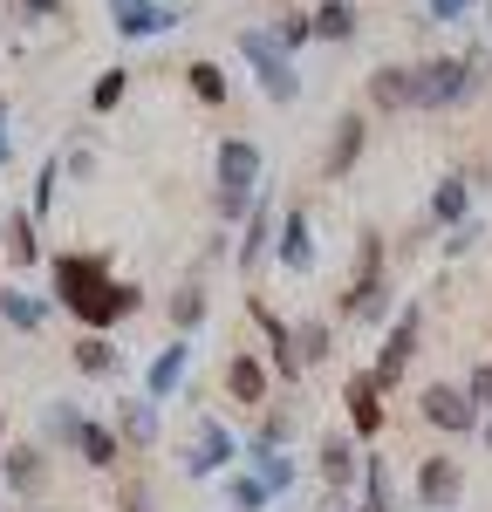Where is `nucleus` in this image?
I'll list each match as a JSON object with an SVG mask.
<instances>
[{"label":"nucleus","instance_id":"7","mask_svg":"<svg viewBox=\"0 0 492 512\" xmlns=\"http://www.w3.org/2000/svg\"><path fill=\"white\" fill-rule=\"evenodd\" d=\"M233 451H240V437L226 431L219 417H199V431H192V444H185V478H212L233 465Z\"/></svg>","mask_w":492,"mask_h":512},{"label":"nucleus","instance_id":"6","mask_svg":"<svg viewBox=\"0 0 492 512\" xmlns=\"http://www.w3.org/2000/svg\"><path fill=\"white\" fill-rule=\"evenodd\" d=\"M417 410H424V424H431V431H445V437L479 431V403H472L465 390H451V383H431V390L417 396Z\"/></svg>","mask_w":492,"mask_h":512},{"label":"nucleus","instance_id":"16","mask_svg":"<svg viewBox=\"0 0 492 512\" xmlns=\"http://www.w3.org/2000/svg\"><path fill=\"white\" fill-rule=\"evenodd\" d=\"M363 117H356V110H349V117H335V144H328V158H322V171L328 178H349V171H356V158H363Z\"/></svg>","mask_w":492,"mask_h":512},{"label":"nucleus","instance_id":"5","mask_svg":"<svg viewBox=\"0 0 492 512\" xmlns=\"http://www.w3.org/2000/svg\"><path fill=\"white\" fill-rule=\"evenodd\" d=\"M185 21V7H171V0H110V28L123 41H151V35H171Z\"/></svg>","mask_w":492,"mask_h":512},{"label":"nucleus","instance_id":"41","mask_svg":"<svg viewBox=\"0 0 492 512\" xmlns=\"http://www.w3.org/2000/svg\"><path fill=\"white\" fill-rule=\"evenodd\" d=\"M123 512H151V492H144V485H130V492H123Z\"/></svg>","mask_w":492,"mask_h":512},{"label":"nucleus","instance_id":"8","mask_svg":"<svg viewBox=\"0 0 492 512\" xmlns=\"http://www.w3.org/2000/svg\"><path fill=\"white\" fill-rule=\"evenodd\" d=\"M417 335H424V308L410 301L404 315H397V328L383 335V355H376V369H369V376H376L383 390H390V383L404 376V362H410V355H417Z\"/></svg>","mask_w":492,"mask_h":512},{"label":"nucleus","instance_id":"13","mask_svg":"<svg viewBox=\"0 0 492 512\" xmlns=\"http://www.w3.org/2000/svg\"><path fill=\"white\" fill-rule=\"evenodd\" d=\"M274 253H281L287 274H315V233H308V212L294 205L281 219V239H274Z\"/></svg>","mask_w":492,"mask_h":512},{"label":"nucleus","instance_id":"22","mask_svg":"<svg viewBox=\"0 0 492 512\" xmlns=\"http://www.w3.org/2000/svg\"><path fill=\"white\" fill-rule=\"evenodd\" d=\"M356 472H363V458H356V444H349V437H322V478H328V485L342 492V485H349Z\"/></svg>","mask_w":492,"mask_h":512},{"label":"nucleus","instance_id":"14","mask_svg":"<svg viewBox=\"0 0 492 512\" xmlns=\"http://www.w3.org/2000/svg\"><path fill=\"white\" fill-rule=\"evenodd\" d=\"M158 403H151V396H130V403H117V437L123 444H130V451H151V444H158Z\"/></svg>","mask_w":492,"mask_h":512},{"label":"nucleus","instance_id":"26","mask_svg":"<svg viewBox=\"0 0 492 512\" xmlns=\"http://www.w3.org/2000/svg\"><path fill=\"white\" fill-rule=\"evenodd\" d=\"M315 35L322 41H349L356 35V7H349V0H322V7H315Z\"/></svg>","mask_w":492,"mask_h":512},{"label":"nucleus","instance_id":"28","mask_svg":"<svg viewBox=\"0 0 492 512\" xmlns=\"http://www.w3.org/2000/svg\"><path fill=\"white\" fill-rule=\"evenodd\" d=\"M76 431H82L76 403H48V417H41V444H76Z\"/></svg>","mask_w":492,"mask_h":512},{"label":"nucleus","instance_id":"20","mask_svg":"<svg viewBox=\"0 0 492 512\" xmlns=\"http://www.w3.org/2000/svg\"><path fill=\"white\" fill-rule=\"evenodd\" d=\"M226 396L260 410V403H267V369H260L253 355H233V362H226Z\"/></svg>","mask_w":492,"mask_h":512},{"label":"nucleus","instance_id":"2","mask_svg":"<svg viewBox=\"0 0 492 512\" xmlns=\"http://www.w3.org/2000/svg\"><path fill=\"white\" fill-rule=\"evenodd\" d=\"M212 171H219V192H212V212L233 226V219H246L253 212V198H260V171H267V158H260V144H246V137H226L219 144V158H212Z\"/></svg>","mask_w":492,"mask_h":512},{"label":"nucleus","instance_id":"32","mask_svg":"<svg viewBox=\"0 0 492 512\" xmlns=\"http://www.w3.org/2000/svg\"><path fill=\"white\" fill-rule=\"evenodd\" d=\"M328 342H335L328 321H301V328H294V355H301V369H308V362H328Z\"/></svg>","mask_w":492,"mask_h":512},{"label":"nucleus","instance_id":"35","mask_svg":"<svg viewBox=\"0 0 492 512\" xmlns=\"http://www.w3.org/2000/svg\"><path fill=\"white\" fill-rule=\"evenodd\" d=\"M308 35H315V14H281V28H274V41H281V48H301Z\"/></svg>","mask_w":492,"mask_h":512},{"label":"nucleus","instance_id":"42","mask_svg":"<svg viewBox=\"0 0 492 512\" xmlns=\"http://www.w3.org/2000/svg\"><path fill=\"white\" fill-rule=\"evenodd\" d=\"M7 151H14V144H7V96H0V164H7Z\"/></svg>","mask_w":492,"mask_h":512},{"label":"nucleus","instance_id":"39","mask_svg":"<svg viewBox=\"0 0 492 512\" xmlns=\"http://www.w3.org/2000/svg\"><path fill=\"white\" fill-rule=\"evenodd\" d=\"M465 7H472V0H431V21H458Z\"/></svg>","mask_w":492,"mask_h":512},{"label":"nucleus","instance_id":"30","mask_svg":"<svg viewBox=\"0 0 492 512\" xmlns=\"http://www.w3.org/2000/svg\"><path fill=\"white\" fill-rule=\"evenodd\" d=\"M185 82H192V96H199V103H212V110L226 103V69H219V62H192V69H185Z\"/></svg>","mask_w":492,"mask_h":512},{"label":"nucleus","instance_id":"15","mask_svg":"<svg viewBox=\"0 0 492 512\" xmlns=\"http://www.w3.org/2000/svg\"><path fill=\"white\" fill-rule=\"evenodd\" d=\"M383 383L376 376H349V390H342V403H349V424H356V437H376L383 431Z\"/></svg>","mask_w":492,"mask_h":512},{"label":"nucleus","instance_id":"23","mask_svg":"<svg viewBox=\"0 0 492 512\" xmlns=\"http://www.w3.org/2000/svg\"><path fill=\"white\" fill-rule=\"evenodd\" d=\"M369 103H376V110H410V69H390V62H383V69L369 76Z\"/></svg>","mask_w":492,"mask_h":512},{"label":"nucleus","instance_id":"31","mask_svg":"<svg viewBox=\"0 0 492 512\" xmlns=\"http://www.w3.org/2000/svg\"><path fill=\"white\" fill-rule=\"evenodd\" d=\"M267 499H274V492H267V485H260L253 472L226 478V506H233V512H267Z\"/></svg>","mask_w":492,"mask_h":512},{"label":"nucleus","instance_id":"11","mask_svg":"<svg viewBox=\"0 0 492 512\" xmlns=\"http://www.w3.org/2000/svg\"><path fill=\"white\" fill-rule=\"evenodd\" d=\"M0 472H7V492H14V499H35L41 478H48V444H14V451L0 458Z\"/></svg>","mask_w":492,"mask_h":512},{"label":"nucleus","instance_id":"40","mask_svg":"<svg viewBox=\"0 0 492 512\" xmlns=\"http://www.w3.org/2000/svg\"><path fill=\"white\" fill-rule=\"evenodd\" d=\"M21 7H28V21H55L62 14V0H21Z\"/></svg>","mask_w":492,"mask_h":512},{"label":"nucleus","instance_id":"34","mask_svg":"<svg viewBox=\"0 0 492 512\" xmlns=\"http://www.w3.org/2000/svg\"><path fill=\"white\" fill-rule=\"evenodd\" d=\"M55 185H62V164H41L35 171V192H28V212H35V226L55 212Z\"/></svg>","mask_w":492,"mask_h":512},{"label":"nucleus","instance_id":"43","mask_svg":"<svg viewBox=\"0 0 492 512\" xmlns=\"http://www.w3.org/2000/svg\"><path fill=\"white\" fill-rule=\"evenodd\" d=\"M479 437H486V451H492V424H486V417H479Z\"/></svg>","mask_w":492,"mask_h":512},{"label":"nucleus","instance_id":"29","mask_svg":"<svg viewBox=\"0 0 492 512\" xmlns=\"http://www.w3.org/2000/svg\"><path fill=\"white\" fill-rule=\"evenodd\" d=\"M123 96H130V69H103V76H96V89H89V110H96V117H110Z\"/></svg>","mask_w":492,"mask_h":512},{"label":"nucleus","instance_id":"38","mask_svg":"<svg viewBox=\"0 0 492 512\" xmlns=\"http://www.w3.org/2000/svg\"><path fill=\"white\" fill-rule=\"evenodd\" d=\"M62 171H69V178H89V171H96V151H69Z\"/></svg>","mask_w":492,"mask_h":512},{"label":"nucleus","instance_id":"3","mask_svg":"<svg viewBox=\"0 0 492 512\" xmlns=\"http://www.w3.org/2000/svg\"><path fill=\"white\" fill-rule=\"evenodd\" d=\"M240 55L246 69L260 76V89H267V103H294L301 96V76H294V62H287V48L267 28H240Z\"/></svg>","mask_w":492,"mask_h":512},{"label":"nucleus","instance_id":"21","mask_svg":"<svg viewBox=\"0 0 492 512\" xmlns=\"http://www.w3.org/2000/svg\"><path fill=\"white\" fill-rule=\"evenodd\" d=\"M69 362H76L82 376H117V369H123V355H117L110 335H82L76 349H69Z\"/></svg>","mask_w":492,"mask_h":512},{"label":"nucleus","instance_id":"37","mask_svg":"<svg viewBox=\"0 0 492 512\" xmlns=\"http://www.w3.org/2000/svg\"><path fill=\"white\" fill-rule=\"evenodd\" d=\"M465 396H472L479 410H492V362H486V369H479V376H472V383H465Z\"/></svg>","mask_w":492,"mask_h":512},{"label":"nucleus","instance_id":"12","mask_svg":"<svg viewBox=\"0 0 492 512\" xmlns=\"http://www.w3.org/2000/svg\"><path fill=\"white\" fill-rule=\"evenodd\" d=\"M267 246H274V205H267V198H253L246 233H240V246H233V267H240V274H253V267L267 260Z\"/></svg>","mask_w":492,"mask_h":512},{"label":"nucleus","instance_id":"18","mask_svg":"<svg viewBox=\"0 0 492 512\" xmlns=\"http://www.w3.org/2000/svg\"><path fill=\"white\" fill-rule=\"evenodd\" d=\"M117 451H123V437L110 431V424H89V417H82V431H76V458L89 465V472H110V465H117Z\"/></svg>","mask_w":492,"mask_h":512},{"label":"nucleus","instance_id":"4","mask_svg":"<svg viewBox=\"0 0 492 512\" xmlns=\"http://www.w3.org/2000/svg\"><path fill=\"white\" fill-rule=\"evenodd\" d=\"M472 89H479L472 62H424V69H410V110H451Z\"/></svg>","mask_w":492,"mask_h":512},{"label":"nucleus","instance_id":"27","mask_svg":"<svg viewBox=\"0 0 492 512\" xmlns=\"http://www.w3.org/2000/svg\"><path fill=\"white\" fill-rule=\"evenodd\" d=\"M246 458H253V478H260L267 492H287V485H294V458H287V451H246Z\"/></svg>","mask_w":492,"mask_h":512},{"label":"nucleus","instance_id":"36","mask_svg":"<svg viewBox=\"0 0 492 512\" xmlns=\"http://www.w3.org/2000/svg\"><path fill=\"white\" fill-rule=\"evenodd\" d=\"M472 246H479V219H458V226H451V239H445V253L458 260V253H472Z\"/></svg>","mask_w":492,"mask_h":512},{"label":"nucleus","instance_id":"10","mask_svg":"<svg viewBox=\"0 0 492 512\" xmlns=\"http://www.w3.org/2000/svg\"><path fill=\"white\" fill-rule=\"evenodd\" d=\"M458 492H465L458 458H424V472H417V499H424L431 512H451V506H458Z\"/></svg>","mask_w":492,"mask_h":512},{"label":"nucleus","instance_id":"1","mask_svg":"<svg viewBox=\"0 0 492 512\" xmlns=\"http://www.w3.org/2000/svg\"><path fill=\"white\" fill-rule=\"evenodd\" d=\"M48 274H55L62 308H69L76 321H89V335H103L110 321L144 308V294H137L130 280H110V260H103V253H55Z\"/></svg>","mask_w":492,"mask_h":512},{"label":"nucleus","instance_id":"24","mask_svg":"<svg viewBox=\"0 0 492 512\" xmlns=\"http://www.w3.org/2000/svg\"><path fill=\"white\" fill-rule=\"evenodd\" d=\"M465 205H472V185H465L458 171L438 178V192H431V219H438V226H458V219H465Z\"/></svg>","mask_w":492,"mask_h":512},{"label":"nucleus","instance_id":"17","mask_svg":"<svg viewBox=\"0 0 492 512\" xmlns=\"http://www.w3.org/2000/svg\"><path fill=\"white\" fill-rule=\"evenodd\" d=\"M0 239H7V260H14V267H41V239H35V212H28V205L0 219Z\"/></svg>","mask_w":492,"mask_h":512},{"label":"nucleus","instance_id":"9","mask_svg":"<svg viewBox=\"0 0 492 512\" xmlns=\"http://www.w3.org/2000/svg\"><path fill=\"white\" fill-rule=\"evenodd\" d=\"M185 369H192V342L178 335V342H164V349L151 355V369H144V396H151V403H164V396L185 383Z\"/></svg>","mask_w":492,"mask_h":512},{"label":"nucleus","instance_id":"33","mask_svg":"<svg viewBox=\"0 0 492 512\" xmlns=\"http://www.w3.org/2000/svg\"><path fill=\"white\" fill-rule=\"evenodd\" d=\"M287 437H294V417H287V410H267L246 451H287Z\"/></svg>","mask_w":492,"mask_h":512},{"label":"nucleus","instance_id":"44","mask_svg":"<svg viewBox=\"0 0 492 512\" xmlns=\"http://www.w3.org/2000/svg\"><path fill=\"white\" fill-rule=\"evenodd\" d=\"M0 485H7V472H0Z\"/></svg>","mask_w":492,"mask_h":512},{"label":"nucleus","instance_id":"19","mask_svg":"<svg viewBox=\"0 0 492 512\" xmlns=\"http://www.w3.org/2000/svg\"><path fill=\"white\" fill-rule=\"evenodd\" d=\"M0 321H7V328H21V335H41L48 301H41V294H28V287H0Z\"/></svg>","mask_w":492,"mask_h":512},{"label":"nucleus","instance_id":"25","mask_svg":"<svg viewBox=\"0 0 492 512\" xmlns=\"http://www.w3.org/2000/svg\"><path fill=\"white\" fill-rule=\"evenodd\" d=\"M205 315H212V301H205V287H199V280L171 294V328H178V335H192V328H199Z\"/></svg>","mask_w":492,"mask_h":512}]
</instances>
